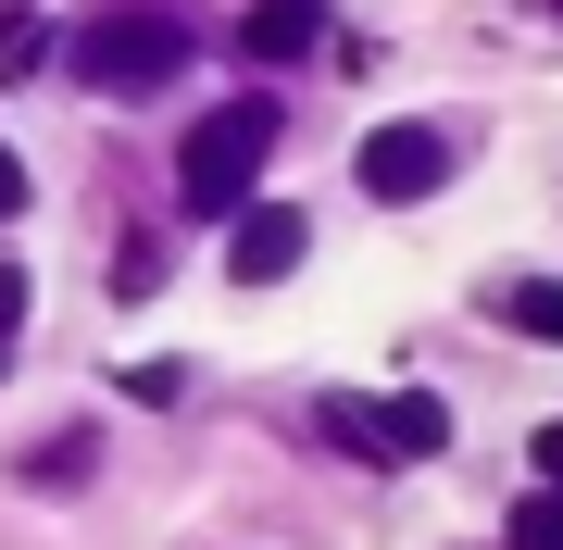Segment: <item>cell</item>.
Instances as JSON below:
<instances>
[{"instance_id":"cell-1","label":"cell","mask_w":563,"mask_h":550,"mask_svg":"<svg viewBox=\"0 0 563 550\" xmlns=\"http://www.w3.org/2000/svg\"><path fill=\"white\" fill-rule=\"evenodd\" d=\"M76 76L101 88V101H151L163 76H188V13L176 0H101V13L76 25Z\"/></svg>"},{"instance_id":"cell-2","label":"cell","mask_w":563,"mask_h":550,"mask_svg":"<svg viewBox=\"0 0 563 550\" xmlns=\"http://www.w3.org/2000/svg\"><path fill=\"white\" fill-rule=\"evenodd\" d=\"M263 150H276V101L201 113V125H188V150H176V201H188V213H239L251 176H263Z\"/></svg>"},{"instance_id":"cell-3","label":"cell","mask_w":563,"mask_h":550,"mask_svg":"<svg viewBox=\"0 0 563 550\" xmlns=\"http://www.w3.org/2000/svg\"><path fill=\"white\" fill-rule=\"evenodd\" d=\"M325 438L363 450V463H426V450L451 438V413L426 401V388H401V401H325Z\"/></svg>"},{"instance_id":"cell-4","label":"cell","mask_w":563,"mask_h":550,"mask_svg":"<svg viewBox=\"0 0 563 550\" xmlns=\"http://www.w3.org/2000/svg\"><path fill=\"white\" fill-rule=\"evenodd\" d=\"M351 176H363V201H388V213L439 201V188H451V138H439V125H376V138L351 150Z\"/></svg>"},{"instance_id":"cell-5","label":"cell","mask_w":563,"mask_h":550,"mask_svg":"<svg viewBox=\"0 0 563 550\" xmlns=\"http://www.w3.org/2000/svg\"><path fill=\"white\" fill-rule=\"evenodd\" d=\"M301 250H313V225L288 213V201H239V238H225V276H239V288H276L288 263H301Z\"/></svg>"},{"instance_id":"cell-6","label":"cell","mask_w":563,"mask_h":550,"mask_svg":"<svg viewBox=\"0 0 563 550\" xmlns=\"http://www.w3.org/2000/svg\"><path fill=\"white\" fill-rule=\"evenodd\" d=\"M313 38H325V0H251V25H239L251 63H301Z\"/></svg>"},{"instance_id":"cell-7","label":"cell","mask_w":563,"mask_h":550,"mask_svg":"<svg viewBox=\"0 0 563 550\" xmlns=\"http://www.w3.org/2000/svg\"><path fill=\"white\" fill-rule=\"evenodd\" d=\"M501 326H526V338L563 350V276H514V288H501Z\"/></svg>"},{"instance_id":"cell-8","label":"cell","mask_w":563,"mask_h":550,"mask_svg":"<svg viewBox=\"0 0 563 550\" xmlns=\"http://www.w3.org/2000/svg\"><path fill=\"white\" fill-rule=\"evenodd\" d=\"M514 550H563V475H551L539 501H514Z\"/></svg>"},{"instance_id":"cell-9","label":"cell","mask_w":563,"mask_h":550,"mask_svg":"<svg viewBox=\"0 0 563 550\" xmlns=\"http://www.w3.org/2000/svg\"><path fill=\"white\" fill-rule=\"evenodd\" d=\"M38 50H51V25H38V13H0V76H25Z\"/></svg>"},{"instance_id":"cell-10","label":"cell","mask_w":563,"mask_h":550,"mask_svg":"<svg viewBox=\"0 0 563 550\" xmlns=\"http://www.w3.org/2000/svg\"><path fill=\"white\" fill-rule=\"evenodd\" d=\"M25 475H51V489H76V475H88V438H51V450H25Z\"/></svg>"},{"instance_id":"cell-11","label":"cell","mask_w":563,"mask_h":550,"mask_svg":"<svg viewBox=\"0 0 563 550\" xmlns=\"http://www.w3.org/2000/svg\"><path fill=\"white\" fill-rule=\"evenodd\" d=\"M113 288H125V301H139V288H163V250H151V238H125V250H113Z\"/></svg>"},{"instance_id":"cell-12","label":"cell","mask_w":563,"mask_h":550,"mask_svg":"<svg viewBox=\"0 0 563 550\" xmlns=\"http://www.w3.org/2000/svg\"><path fill=\"white\" fill-rule=\"evenodd\" d=\"M13 338H25V263H0V363H13Z\"/></svg>"},{"instance_id":"cell-13","label":"cell","mask_w":563,"mask_h":550,"mask_svg":"<svg viewBox=\"0 0 563 550\" xmlns=\"http://www.w3.org/2000/svg\"><path fill=\"white\" fill-rule=\"evenodd\" d=\"M13 213H25V164L0 150V225H13Z\"/></svg>"},{"instance_id":"cell-14","label":"cell","mask_w":563,"mask_h":550,"mask_svg":"<svg viewBox=\"0 0 563 550\" xmlns=\"http://www.w3.org/2000/svg\"><path fill=\"white\" fill-rule=\"evenodd\" d=\"M539 463H551V475H563V426H551V438H539Z\"/></svg>"}]
</instances>
